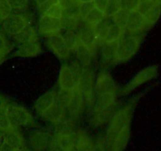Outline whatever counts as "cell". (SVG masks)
I'll use <instances>...</instances> for the list:
<instances>
[{"label":"cell","instance_id":"25","mask_svg":"<svg viewBox=\"0 0 161 151\" xmlns=\"http://www.w3.org/2000/svg\"><path fill=\"white\" fill-rule=\"evenodd\" d=\"M36 36H38L37 33H36V28L30 25V26H28V28H25V29L23 30L22 31L17 33L15 36H12V38L16 43L21 46L23 45V44L31 41V39L36 38Z\"/></svg>","mask_w":161,"mask_h":151},{"label":"cell","instance_id":"14","mask_svg":"<svg viewBox=\"0 0 161 151\" xmlns=\"http://www.w3.org/2000/svg\"><path fill=\"white\" fill-rule=\"evenodd\" d=\"M52 137L49 131L40 129L31 133L29 138V144L33 151H47Z\"/></svg>","mask_w":161,"mask_h":151},{"label":"cell","instance_id":"41","mask_svg":"<svg viewBox=\"0 0 161 151\" xmlns=\"http://www.w3.org/2000/svg\"><path fill=\"white\" fill-rule=\"evenodd\" d=\"M11 49V46L8 39L3 36L2 33H0V52H9Z\"/></svg>","mask_w":161,"mask_h":151},{"label":"cell","instance_id":"15","mask_svg":"<svg viewBox=\"0 0 161 151\" xmlns=\"http://www.w3.org/2000/svg\"><path fill=\"white\" fill-rule=\"evenodd\" d=\"M42 52V46L39 42V38L36 36L29 42L20 46L17 52L14 53V55L18 57H24V58H30V57L37 56Z\"/></svg>","mask_w":161,"mask_h":151},{"label":"cell","instance_id":"3","mask_svg":"<svg viewBox=\"0 0 161 151\" xmlns=\"http://www.w3.org/2000/svg\"><path fill=\"white\" fill-rule=\"evenodd\" d=\"M85 103L86 102L84 98L78 88L67 92L65 111L61 122L69 124L75 122L83 113Z\"/></svg>","mask_w":161,"mask_h":151},{"label":"cell","instance_id":"24","mask_svg":"<svg viewBox=\"0 0 161 151\" xmlns=\"http://www.w3.org/2000/svg\"><path fill=\"white\" fill-rule=\"evenodd\" d=\"M117 100V94H102V95H97L95 106L94 109V113L99 112L105 109L114 105L116 104Z\"/></svg>","mask_w":161,"mask_h":151},{"label":"cell","instance_id":"53","mask_svg":"<svg viewBox=\"0 0 161 151\" xmlns=\"http://www.w3.org/2000/svg\"><path fill=\"white\" fill-rule=\"evenodd\" d=\"M116 1H118V2H120L121 0H116Z\"/></svg>","mask_w":161,"mask_h":151},{"label":"cell","instance_id":"20","mask_svg":"<svg viewBox=\"0 0 161 151\" xmlns=\"http://www.w3.org/2000/svg\"><path fill=\"white\" fill-rule=\"evenodd\" d=\"M58 91H50L41 96L36 102L35 108L36 111L42 116L54 102Z\"/></svg>","mask_w":161,"mask_h":151},{"label":"cell","instance_id":"12","mask_svg":"<svg viewBox=\"0 0 161 151\" xmlns=\"http://www.w3.org/2000/svg\"><path fill=\"white\" fill-rule=\"evenodd\" d=\"M117 91L118 87L111 75L106 71H102L98 74L95 85L97 95L117 94Z\"/></svg>","mask_w":161,"mask_h":151},{"label":"cell","instance_id":"27","mask_svg":"<svg viewBox=\"0 0 161 151\" xmlns=\"http://www.w3.org/2000/svg\"><path fill=\"white\" fill-rule=\"evenodd\" d=\"M80 3L78 0H75L72 6L68 9H64L63 11V17L61 20H67V21H76L80 20Z\"/></svg>","mask_w":161,"mask_h":151},{"label":"cell","instance_id":"33","mask_svg":"<svg viewBox=\"0 0 161 151\" xmlns=\"http://www.w3.org/2000/svg\"><path fill=\"white\" fill-rule=\"evenodd\" d=\"M6 108V107H5ZM5 108L0 110V131H3L10 130V129H14L11 125L10 122H9L8 116L6 115V110Z\"/></svg>","mask_w":161,"mask_h":151},{"label":"cell","instance_id":"36","mask_svg":"<svg viewBox=\"0 0 161 151\" xmlns=\"http://www.w3.org/2000/svg\"><path fill=\"white\" fill-rule=\"evenodd\" d=\"M141 0H121L119 2L120 7L123 9H127L130 12H134L138 9Z\"/></svg>","mask_w":161,"mask_h":151},{"label":"cell","instance_id":"47","mask_svg":"<svg viewBox=\"0 0 161 151\" xmlns=\"http://www.w3.org/2000/svg\"><path fill=\"white\" fill-rule=\"evenodd\" d=\"M7 53H6V52H0V64H1L2 63H3V61L5 60Z\"/></svg>","mask_w":161,"mask_h":151},{"label":"cell","instance_id":"34","mask_svg":"<svg viewBox=\"0 0 161 151\" xmlns=\"http://www.w3.org/2000/svg\"><path fill=\"white\" fill-rule=\"evenodd\" d=\"M155 5H157L154 0H141L137 11L142 15H146Z\"/></svg>","mask_w":161,"mask_h":151},{"label":"cell","instance_id":"39","mask_svg":"<svg viewBox=\"0 0 161 151\" xmlns=\"http://www.w3.org/2000/svg\"><path fill=\"white\" fill-rule=\"evenodd\" d=\"M0 10L3 14L4 19L11 14H13V9L10 5L7 2V0H0Z\"/></svg>","mask_w":161,"mask_h":151},{"label":"cell","instance_id":"40","mask_svg":"<svg viewBox=\"0 0 161 151\" xmlns=\"http://www.w3.org/2000/svg\"><path fill=\"white\" fill-rule=\"evenodd\" d=\"M58 0H48V1L45 2V3L40 4L39 6V10L41 14H45L50 8L54 5L58 4Z\"/></svg>","mask_w":161,"mask_h":151},{"label":"cell","instance_id":"26","mask_svg":"<svg viewBox=\"0 0 161 151\" xmlns=\"http://www.w3.org/2000/svg\"><path fill=\"white\" fill-rule=\"evenodd\" d=\"M130 136V125L127 126L122 132L116 138L112 146L111 151H124L129 142Z\"/></svg>","mask_w":161,"mask_h":151},{"label":"cell","instance_id":"43","mask_svg":"<svg viewBox=\"0 0 161 151\" xmlns=\"http://www.w3.org/2000/svg\"><path fill=\"white\" fill-rule=\"evenodd\" d=\"M75 0H58V4L62 7L63 9H66L73 5Z\"/></svg>","mask_w":161,"mask_h":151},{"label":"cell","instance_id":"1","mask_svg":"<svg viewBox=\"0 0 161 151\" xmlns=\"http://www.w3.org/2000/svg\"><path fill=\"white\" fill-rule=\"evenodd\" d=\"M143 38L144 34L142 31H132L127 28L123 30L118 39L114 63H122L131 58L138 51Z\"/></svg>","mask_w":161,"mask_h":151},{"label":"cell","instance_id":"13","mask_svg":"<svg viewBox=\"0 0 161 151\" xmlns=\"http://www.w3.org/2000/svg\"><path fill=\"white\" fill-rule=\"evenodd\" d=\"M158 74V66L152 65L149 67L146 68L145 69H142L138 75L135 76V78L129 83V84L126 87L123 91V94L126 95L133 91L134 89L146 82L149 81L154 77H156Z\"/></svg>","mask_w":161,"mask_h":151},{"label":"cell","instance_id":"4","mask_svg":"<svg viewBox=\"0 0 161 151\" xmlns=\"http://www.w3.org/2000/svg\"><path fill=\"white\" fill-rule=\"evenodd\" d=\"M82 69L83 67L78 61L62 64L59 75V87L61 91L69 92L77 88Z\"/></svg>","mask_w":161,"mask_h":151},{"label":"cell","instance_id":"45","mask_svg":"<svg viewBox=\"0 0 161 151\" xmlns=\"http://www.w3.org/2000/svg\"><path fill=\"white\" fill-rule=\"evenodd\" d=\"M7 103H8L7 100H6L3 95L0 94V110L4 109L5 107H6V105H7Z\"/></svg>","mask_w":161,"mask_h":151},{"label":"cell","instance_id":"48","mask_svg":"<svg viewBox=\"0 0 161 151\" xmlns=\"http://www.w3.org/2000/svg\"><path fill=\"white\" fill-rule=\"evenodd\" d=\"M94 151H105V149H104L103 146L101 144H96L95 145V148H94Z\"/></svg>","mask_w":161,"mask_h":151},{"label":"cell","instance_id":"44","mask_svg":"<svg viewBox=\"0 0 161 151\" xmlns=\"http://www.w3.org/2000/svg\"><path fill=\"white\" fill-rule=\"evenodd\" d=\"M0 151H14V149L10 147L6 143L0 142Z\"/></svg>","mask_w":161,"mask_h":151},{"label":"cell","instance_id":"35","mask_svg":"<svg viewBox=\"0 0 161 151\" xmlns=\"http://www.w3.org/2000/svg\"><path fill=\"white\" fill-rule=\"evenodd\" d=\"M95 8L94 2H89V3H80V17L83 20L87 17L90 13Z\"/></svg>","mask_w":161,"mask_h":151},{"label":"cell","instance_id":"5","mask_svg":"<svg viewBox=\"0 0 161 151\" xmlns=\"http://www.w3.org/2000/svg\"><path fill=\"white\" fill-rule=\"evenodd\" d=\"M5 110L9 122L14 129L20 126L26 125L33 122V117L31 113L27 109L21 105L14 103H7Z\"/></svg>","mask_w":161,"mask_h":151},{"label":"cell","instance_id":"6","mask_svg":"<svg viewBox=\"0 0 161 151\" xmlns=\"http://www.w3.org/2000/svg\"><path fill=\"white\" fill-rule=\"evenodd\" d=\"M66 102H67V92L62 91L57 92L54 102L42 115V118L52 124H58L61 123L65 111Z\"/></svg>","mask_w":161,"mask_h":151},{"label":"cell","instance_id":"22","mask_svg":"<svg viewBox=\"0 0 161 151\" xmlns=\"http://www.w3.org/2000/svg\"><path fill=\"white\" fill-rule=\"evenodd\" d=\"M101 42V53H102V59L104 62L114 63L115 57H116V50H117L118 41L116 42H105L102 41Z\"/></svg>","mask_w":161,"mask_h":151},{"label":"cell","instance_id":"7","mask_svg":"<svg viewBox=\"0 0 161 151\" xmlns=\"http://www.w3.org/2000/svg\"><path fill=\"white\" fill-rule=\"evenodd\" d=\"M77 88L83 94L86 104L92 103L95 87H94V75L91 69L83 67L80 81Z\"/></svg>","mask_w":161,"mask_h":151},{"label":"cell","instance_id":"31","mask_svg":"<svg viewBox=\"0 0 161 151\" xmlns=\"http://www.w3.org/2000/svg\"><path fill=\"white\" fill-rule=\"evenodd\" d=\"M123 30L118 26L115 22L113 25H112L111 28H110L109 31H108L107 37L105 39V42H116L118 41V39L120 37V35L122 33Z\"/></svg>","mask_w":161,"mask_h":151},{"label":"cell","instance_id":"30","mask_svg":"<svg viewBox=\"0 0 161 151\" xmlns=\"http://www.w3.org/2000/svg\"><path fill=\"white\" fill-rule=\"evenodd\" d=\"M161 14V6L160 5H155L147 14L145 15V17L151 25V26H153L156 22L160 18Z\"/></svg>","mask_w":161,"mask_h":151},{"label":"cell","instance_id":"29","mask_svg":"<svg viewBox=\"0 0 161 151\" xmlns=\"http://www.w3.org/2000/svg\"><path fill=\"white\" fill-rule=\"evenodd\" d=\"M105 17V13L102 12L100 9H97V8L95 7L91 13H90L89 15L87 16V17H86L84 20L88 25L94 27L97 24H98L101 20H103Z\"/></svg>","mask_w":161,"mask_h":151},{"label":"cell","instance_id":"11","mask_svg":"<svg viewBox=\"0 0 161 151\" xmlns=\"http://www.w3.org/2000/svg\"><path fill=\"white\" fill-rule=\"evenodd\" d=\"M76 31L78 33L79 40L93 51L97 40L94 27L90 26L84 20L80 19L77 24Z\"/></svg>","mask_w":161,"mask_h":151},{"label":"cell","instance_id":"17","mask_svg":"<svg viewBox=\"0 0 161 151\" xmlns=\"http://www.w3.org/2000/svg\"><path fill=\"white\" fill-rule=\"evenodd\" d=\"M151 25L147 21L144 15L140 14L138 11H134L130 13L129 17L128 24L127 29L132 31H142L144 32L146 30L151 28Z\"/></svg>","mask_w":161,"mask_h":151},{"label":"cell","instance_id":"23","mask_svg":"<svg viewBox=\"0 0 161 151\" xmlns=\"http://www.w3.org/2000/svg\"><path fill=\"white\" fill-rule=\"evenodd\" d=\"M116 112H117L116 111V104L99 112H95L94 113V118H93L94 124L100 126L107 124L108 122H111L112 119L116 114Z\"/></svg>","mask_w":161,"mask_h":151},{"label":"cell","instance_id":"51","mask_svg":"<svg viewBox=\"0 0 161 151\" xmlns=\"http://www.w3.org/2000/svg\"><path fill=\"white\" fill-rule=\"evenodd\" d=\"M80 3H89V2H94V0H78Z\"/></svg>","mask_w":161,"mask_h":151},{"label":"cell","instance_id":"32","mask_svg":"<svg viewBox=\"0 0 161 151\" xmlns=\"http://www.w3.org/2000/svg\"><path fill=\"white\" fill-rule=\"evenodd\" d=\"M120 9L121 7L119 2L116 1V0H108L106 9L105 11V14L106 17H113Z\"/></svg>","mask_w":161,"mask_h":151},{"label":"cell","instance_id":"38","mask_svg":"<svg viewBox=\"0 0 161 151\" xmlns=\"http://www.w3.org/2000/svg\"><path fill=\"white\" fill-rule=\"evenodd\" d=\"M63 11L64 9H62L61 6L59 4H56L54 6H52L45 14L47 15L50 16L52 17H54V18H58V19H62L63 17Z\"/></svg>","mask_w":161,"mask_h":151},{"label":"cell","instance_id":"37","mask_svg":"<svg viewBox=\"0 0 161 151\" xmlns=\"http://www.w3.org/2000/svg\"><path fill=\"white\" fill-rule=\"evenodd\" d=\"M13 10H24L28 7V0H7Z\"/></svg>","mask_w":161,"mask_h":151},{"label":"cell","instance_id":"50","mask_svg":"<svg viewBox=\"0 0 161 151\" xmlns=\"http://www.w3.org/2000/svg\"><path fill=\"white\" fill-rule=\"evenodd\" d=\"M3 20H4V17H3V14H2L1 10H0V26H1L2 23H3Z\"/></svg>","mask_w":161,"mask_h":151},{"label":"cell","instance_id":"9","mask_svg":"<svg viewBox=\"0 0 161 151\" xmlns=\"http://www.w3.org/2000/svg\"><path fill=\"white\" fill-rule=\"evenodd\" d=\"M47 44L50 50L53 52L58 58L65 60L70 56L72 50L61 34L53 35L47 37Z\"/></svg>","mask_w":161,"mask_h":151},{"label":"cell","instance_id":"16","mask_svg":"<svg viewBox=\"0 0 161 151\" xmlns=\"http://www.w3.org/2000/svg\"><path fill=\"white\" fill-rule=\"evenodd\" d=\"M0 142L6 143L14 149L25 145L23 136L16 129L0 131Z\"/></svg>","mask_w":161,"mask_h":151},{"label":"cell","instance_id":"42","mask_svg":"<svg viewBox=\"0 0 161 151\" xmlns=\"http://www.w3.org/2000/svg\"><path fill=\"white\" fill-rule=\"evenodd\" d=\"M108 0H94V6L97 9H100L101 11L105 13L107 5H108Z\"/></svg>","mask_w":161,"mask_h":151},{"label":"cell","instance_id":"49","mask_svg":"<svg viewBox=\"0 0 161 151\" xmlns=\"http://www.w3.org/2000/svg\"><path fill=\"white\" fill-rule=\"evenodd\" d=\"M47 1H48V0H36V3L38 6H39L40 4H42V3H45V2Z\"/></svg>","mask_w":161,"mask_h":151},{"label":"cell","instance_id":"21","mask_svg":"<svg viewBox=\"0 0 161 151\" xmlns=\"http://www.w3.org/2000/svg\"><path fill=\"white\" fill-rule=\"evenodd\" d=\"M114 23V17H106L105 16V17L103 20H101L98 24H97L94 27V31H95L97 40H99L100 42L105 40V39L107 37V35H108L112 25Z\"/></svg>","mask_w":161,"mask_h":151},{"label":"cell","instance_id":"19","mask_svg":"<svg viewBox=\"0 0 161 151\" xmlns=\"http://www.w3.org/2000/svg\"><path fill=\"white\" fill-rule=\"evenodd\" d=\"M75 145L78 151H94L95 143L83 131L75 132Z\"/></svg>","mask_w":161,"mask_h":151},{"label":"cell","instance_id":"28","mask_svg":"<svg viewBox=\"0 0 161 151\" xmlns=\"http://www.w3.org/2000/svg\"><path fill=\"white\" fill-rule=\"evenodd\" d=\"M130 13L131 12L127 10V9H123V8H121V9L118 11L117 14L113 17H114V20H115V22H116V24L122 30L127 28Z\"/></svg>","mask_w":161,"mask_h":151},{"label":"cell","instance_id":"10","mask_svg":"<svg viewBox=\"0 0 161 151\" xmlns=\"http://www.w3.org/2000/svg\"><path fill=\"white\" fill-rule=\"evenodd\" d=\"M62 20L54 18L47 14H41L39 21V29L41 34L47 37L60 34L62 29Z\"/></svg>","mask_w":161,"mask_h":151},{"label":"cell","instance_id":"8","mask_svg":"<svg viewBox=\"0 0 161 151\" xmlns=\"http://www.w3.org/2000/svg\"><path fill=\"white\" fill-rule=\"evenodd\" d=\"M28 26H30L28 19L20 14H11L3 20L1 25L3 31L10 36H15Z\"/></svg>","mask_w":161,"mask_h":151},{"label":"cell","instance_id":"18","mask_svg":"<svg viewBox=\"0 0 161 151\" xmlns=\"http://www.w3.org/2000/svg\"><path fill=\"white\" fill-rule=\"evenodd\" d=\"M72 52L74 53L76 61L81 64L82 67H88L90 65L92 58V51L80 41H79Z\"/></svg>","mask_w":161,"mask_h":151},{"label":"cell","instance_id":"2","mask_svg":"<svg viewBox=\"0 0 161 151\" xmlns=\"http://www.w3.org/2000/svg\"><path fill=\"white\" fill-rule=\"evenodd\" d=\"M134 106L133 102H130L126 107L118 110L112 119L105 135V144L108 149H112L115 140L119 134L130 125Z\"/></svg>","mask_w":161,"mask_h":151},{"label":"cell","instance_id":"52","mask_svg":"<svg viewBox=\"0 0 161 151\" xmlns=\"http://www.w3.org/2000/svg\"><path fill=\"white\" fill-rule=\"evenodd\" d=\"M154 2H155L157 5H160V6H161V0H154Z\"/></svg>","mask_w":161,"mask_h":151},{"label":"cell","instance_id":"46","mask_svg":"<svg viewBox=\"0 0 161 151\" xmlns=\"http://www.w3.org/2000/svg\"><path fill=\"white\" fill-rule=\"evenodd\" d=\"M14 151H32V150H31L30 148H28L26 145H25V146H21V147H19L17 148V149H14Z\"/></svg>","mask_w":161,"mask_h":151}]
</instances>
